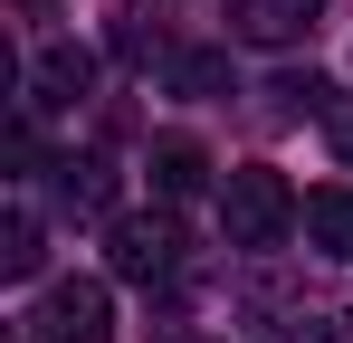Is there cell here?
I'll return each instance as SVG.
<instances>
[{"label": "cell", "instance_id": "obj_11", "mask_svg": "<svg viewBox=\"0 0 353 343\" xmlns=\"http://www.w3.org/2000/svg\"><path fill=\"white\" fill-rule=\"evenodd\" d=\"M287 343H353V315H296Z\"/></svg>", "mask_w": 353, "mask_h": 343}, {"label": "cell", "instance_id": "obj_2", "mask_svg": "<svg viewBox=\"0 0 353 343\" xmlns=\"http://www.w3.org/2000/svg\"><path fill=\"white\" fill-rule=\"evenodd\" d=\"M105 258H115V277L163 286L181 267V220L172 210H124V220H105Z\"/></svg>", "mask_w": 353, "mask_h": 343}, {"label": "cell", "instance_id": "obj_8", "mask_svg": "<svg viewBox=\"0 0 353 343\" xmlns=\"http://www.w3.org/2000/svg\"><path fill=\"white\" fill-rule=\"evenodd\" d=\"M58 200L77 210V220H105V210H115V163H67Z\"/></svg>", "mask_w": 353, "mask_h": 343}, {"label": "cell", "instance_id": "obj_6", "mask_svg": "<svg viewBox=\"0 0 353 343\" xmlns=\"http://www.w3.org/2000/svg\"><path fill=\"white\" fill-rule=\"evenodd\" d=\"M153 191H163V200H191V191H201V181H210V153H201V143H191V134H163V143H153Z\"/></svg>", "mask_w": 353, "mask_h": 343}, {"label": "cell", "instance_id": "obj_4", "mask_svg": "<svg viewBox=\"0 0 353 343\" xmlns=\"http://www.w3.org/2000/svg\"><path fill=\"white\" fill-rule=\"evenodd\" d=\"M315 10H325V0H230V29L248 48H296V39L315 29Z\"/></svg>", "mask_w": 353, "mask_h": 343}, {"label": "cell", "instance_id": "obj_5", "mask_svg": "<svg viewBox=\"0 0 353 343\" xmlns=\"http://www.w3.org/2000/svg\"><path fill=\"white\" fill-rule=\"evenodd\" d=\"M86 76H96V57L67 48V39H48L39 67H29V105H77V96H86Z\"/></svg>", "mask_w": 353, "mask_h": 343}, {"label": "cell", "instance_id": "obj_13", "mask_svg": "<svg viewBox=\"0 0 353 343\" xmlns=\"http://www.w3.org/2000/svg\"><path fill=\"white\" fill-rule=\"evenodd\" d=\"M19 19H48V0H19Z\"/></svg>", "mask_w": 353, "mask_h": 343}, {"label": "cell", "instance_id": "obj_10", "mask_svg": "<svg viewBox=\"0 0 353 343\" xmlns=\"http://www.w3.org/2000/svg\"><path fill=\"white\" fill-rule=\"evenodd\" d=\"M39 258H48V248H39V220L19 210V220L0 229V277H39Z\"/></svg>", "mask_w": 353, "mask_h": 343}, {"label": "cell", "instance_id": "obj_3", "mask_svg": "<svg viewBox=\"0 0 353 343\" xmlns=\"http://www.w3.org/2000/svg\"><path fill=\"white\" fill-rule=\"evenodd\" d=\"M39 334H48V343H105V334H115V295H105L96 277L48 286V305H39Z\"/></svg>", "mask_w": 353, "mask_h": 343}, {"label": "cell", "instance_id": "obj_12", "mask_svg": "<svg viewBox=\"0 0 353 343\" xmlns=\"http://www.w3.org/2000/svg\"><path fill=\"white\" fill-rule=\"evenodd\" d=\"M325 134H334V153L353 163V105H334V114H325Z\"/></svg>", "mask_w": 353, "mask_h": 343}, {"label": "cell", "instance_id": "obj_7", "mask_svg": "<svg viewBox=\"0 0 353 343\" xmlns=\"http://www.w3.org/2000/svg\"><path fill=\"white\" fill-rule=\"evenodd\" d=\"M305 238H315V258H353V191H315L305 200Z\"/></svg>", "mask_w": 353, "mask_h": 343}, {"label": "cell", "instance_id": "obj_9", "mask_svg": "<svg viewBox=\"0 0 353 343\" xmlns=\"http://www.w3.org/2000/svg\"><path fill=\"white\" fill-rule=\"evenodd\" d=\"M172 96H230V57L220 48H181L172 57Z\"/></svg>", "mask_w": 353, "mask_h": 343}, {"label": "cell", "instance_id": "obj_1", "mask_svg": "<svg viewBox=\"0 0 353 343\" xmlns=\"http://www.w3.org/2000/svg\"><path fill=\"white\" fill-rule=\"evenodd\" d=\"M296 220H305V200L287 191V172L230 163V181H220V229H230V248H277Z\"/></svg>", "mask_w": 353, "mask_h": 343}]
</instances>
